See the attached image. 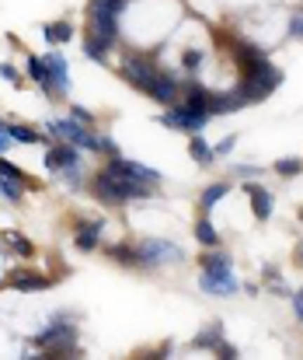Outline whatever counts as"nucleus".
Listing matches in <instances>:
<instances>
[{"label":"nucleus","instance_id":"1","mask_svg":"<svg viewBox=\"0 0 303 360\" xmlns=\"http://www.w3.org/2000/svg\"><path fill=\"white\" fill-rule=\"evenodd\" d=\"M88 189L95 193V200L105 203V207H126V203H136V200H157V186H147L119 168H101L91 175Z\"/></svg>","mask_w":303,"mask_h":360},{"label":"nucleus","instance_id":"2","mask_svg":"<svg viewBox=\"0 0 303 360\" xmlns=\"http://www.w3.org/2000/svg\"><path fill=\"white\" fill-rule=\"evenodd\" d=\"M77 322L63 311L53 315L46 322L42 333L32 336V347H39L42 354H28V360H56V357H84V350H77Z\"/></svg>","mask_w":303,"mask_h":360},{"label":"nucleus","instance_id":"3","mask_svg":"<svg viewBox=\"0 0 303 360\" xmlns=\"http://www.w3.org/2000/svg\"><path fill=\"white\" fill-rule=\"evenodd\" d=\"M199 290L209 297H234L241 290V280L234 276V255L223 245L199 255Z\"/></svg>","mask_w":303,"mask_h":360},{"label":"nucleus","instance_id":"4","mask_svg":"<svg viewBox=\"0 0 303 360\" xmlns=\"http://www.w3.org/2000/svg\"><path fill=\"white\" fill-rule=\"evenodd\" d=\"M119 74L129 88H136L140 95H150L157 77H161V63L154 53H143V49H129L122 60H119Z\"/></svg>","mask_w":303,"mask_h":360},{"label":"nucleus","instance_id":"5","mask_svg":"<svg viewBox=\"0 0 303 360\" xmlns=\"http://www.w3.org/2000/svg\"><path fill=\"white\" fill-rule=\"evenodd\" d=\"M133 252H136V269H147V273L185 262V248L171 238H140L133 241Z\"/></svg>","mask_w":303,"mask_h":360},{"label":"nucleus","instance_id":"6","mask_svg":"<svg viewBox=\"0 0 303 360\" xmlns=\"http://www.w3.org/2000/svg\"><path fill=\"white\" fill-rule=\"evenodd\" d=\"M46 133H49L53 140H67V143L81 147L84 154H98V150H101V133H98V126H84V122H77L74 116H63V120H49V122H46Z\"/></svg>","mask_w":303,"mask_h":360},{"label":"nucleus","instance_id":"7","mask_svg":"<svg viewBox=\"0 0 303 360\" xmlns=\"http://www.w3.org/2000/svg\"><path fill=\"white\" fill-rule=\"evenodd\" d=\"M213 120V116H206V112H189L182 102L178 105H168L161 116H157V126H168V129H178V133H202L206 129V122Z\"/></svg>","mask_w":303,"mask_h":360},{"label":"nucleus","instance_id":"8","mask_svg":"<svg viewBox=\"0 0 303 360\" xmlns=\"http://www.w3.org/2000/svg\"><path fill=\"white\" fill-rule=\"evenodd\" d=\"M88 32L119 42V35H122V14L119 11H108L98 0H88Z\"/></svg>","mask_w":303,"mask_h":360},{"label":"nucleus","instance_id":"9","mask_svg":"<svg viewBox=\"0 0 303 360\" xmlns=\"http://www.w3.org/2000/svg\"><path fill=\"white\" fill-rule=\"evenodd\" d=\"M42 165H46V172L60 175V172H67L74 165H84V154H81V147H74L67 140H53L49 150H46V158H42Z\"/></svg>","mask_w":303,"mask_h":360},{"label":"nucleus","instance_id":"10","mask_svg":"<svg viewBox=\"0 0 303 360\" xmlns=\"http://www.w3.org/2000/svg\"><path fill=\"white\" fill-rule=\"evenodd\" d=\"M46 67H49V77H53V88H56V98H67L70 95V63H67V56H63V49L56 46H49V53H46Z\"/></svg>","mask_w":303,"mask_h":360},{"label":"nucleus","instance_id":"11","mask_svg":"<svg viewBox=\"0 0 303 360\" xmlns=\"http://www.w3.org/2000/svg\"><path fill=\"white\" fill-rule=\"evenodd\" d=\"M244 193H248V200H251V214H255V221L265 224V221L272 217V210H276V196H272L265 186H258L255 179L244 182Z\"/></svg>","mask_w":303,"mask_h":360},{"label":"nucleus","instance_id":"12","mask_svg":"<svg viewBox=\"0 0 303 360\" xmlns=\"http://www.w3.org/2000/svg\"><path fill=\"white\" fill-rule=\"evenodd\" d=\"M108 168H119V172H126V175L147 182V186H161V182H164V175H161L157 168H150V165H143V161H133V158H108Z\"/></svg>","mask_w":303,"mask_h":360},{"label":"nucleus","instance_id":"13","mask_svg":"<svg viewBox=\"0 0 303 360\" xmlns=\"http://www.w3.org/2000/svg\"><path fill=\"white\" fill-rule=\"evenodd\" d=\"M101 235H105V221H101V217H95V221H77V224H74V245H77L81 252H98Z\"/></svg>","mask_w":303,"mask_h":360},{"label":"nucleus","instance_id":"14","mask_svg":"<svg viewBox=\"0 0 303 360\" xmlns=\"http://www.w3.org/2000/svg\"><path fill=\"white\" fill-rule=\"evenodd\" d=\"M25 70H28V77L39 84V91L49 98V102H56V88H53V77H49V67H46V56H35V53H25Z\"/></svg>","mask_w":303,"mask_h":360},{"label":"nucleus","instance_id":"15","mask_svg":"<svg viewBox=\"0 0 303 360\" xmlns=\"http://www.w3.org/2000/svg\"><path fill=\"white\" fill-rule=\"evenodd\" d=\"M7 283H11L18 294H42V290L53 287V280L42 276V273H35V269H14V273L7 276Z\"/></svg>","mask_w":303,"mask_h":360},{"label":"nucleus","instance_id":"16","mask_svg":"<svg viewBox=\"0 0 303 360\" xmlns=\"http://www.w3.org/2000/svg\"><path fill=\"white\" fill-rule=\"evenodd\" d=\"M81 49H84V56H88V60H95V63H108V56H112L115 42H112V39H105V35H95V32H88V28H84Z\"/></svg>","mask_w":303,"mask_h":360},{"label":"nucleus","instance_id":"17","mask_svg":"<svg viewBox=\"0 0 303 360\" xmlns=\"http://www.w3.org/2000/svg\"><path fill=\"white\" fill-rule=\"evenodd\" d=\"M230 189H234V182H209V186L199 193V200H196L199 214H213V210H216V207L230 196Z\"/></svg>","mask_w":303,"mask_h":360},{"label":"nucleus","instance_id":"18","mask_svg":"<svg viewBox=\"0 0 303 360\" xmlns=\"http://www.w3.org/2000/svg\"><path fill=\"white\" fill-rule=\"evenodd\" d=\"M74 35H77V28H74L70 18H63V21H46V25H42V39H46L49 46H67V42H74Z\"/></svg>","mask_w":303,"mask_h":360},{"label":"nucleus","instance_id":"19","mask_svg":"<svg viewBox=\"0 0 303 360\" xmlns=\"http://www.w3.org/2000/svg\"><path fill=\"white\" fill-rule=\"evenodd\" d=\"M189 158L199 165V168H213L216 165V154H213V143L202 136V133H192L189 136Z\"/></svg>","mask_w":303,"mask_h":360},{"label":"nucleus","instance_id":"20","mask_svg":"<svg viewBox=\"0 0 303 360\" xmlns=\"http://www.w3.org/2000/svg\"><path fill=\"white\" fill-rule=\"evenodd\" d=\"M192 235H196V241H199L202 248H220V245H223V235H220V228L209 221V214H199Z\"/></svg>","mask_w":303,"mask_h":360},{"label":"nucleus","instance_id":"21","mask_svg":"<svg viewBox=\"0 0 303 360\" xmlns=\"http://www.w3.org/2000/svg\"><path fill=\"white\" fill-rule=\"evenodd\" d=\"M105 259H112V262H115V266H122V269H136L133 241H112V245H105Z\"/></svg>","mask_w":303,"mask_h":360},{"label":"nucleus","instance_id":"22","mask_svg":"<svg viewBox=\"0 0 303 360\" xmlns=\"http://www.w3.org/2000/svg\"><path fill=\"white\" fill-rule=\"evenodd\" d=\"M220 340H223V322H220V319H213V322H206L199 333L192 336V347H196V350H213Z\"/></svg>","mask_w":303,"mask_h":360},{"label":"nucleus","instance_id":"23","mask_svg":"<svg viewBox=\"0 0 303 360\" xmlns=\"http://www.w3.org/2000/svg\"><path fill=\"white\" fill-rule=\"evenodd\" d=\"M7 133L14 136V143H49L39 129H32V126H21V122H7Z\"/></svg>","mask_w":303,"mask_h":360},{"label":"nucleus","instance_id":"24","mask_svg":"<svg viewBox=\"0 0 303 360\" xmlns=\"http://www.w3.org/2000/svg\"><path fill=\"white\" fill-rule=\"evenodd\" d=\"M202 63H206V49H199V46H189V49L182 53V70H185L189 77H199Z\"/></svg>","mask_w":303,"mask_h":360},{"label":"nucleus","instance_id":"25","mask_svg":"<svg viewBox=\"0 0 303 360\" xmlns=\"http://www.w3.org/2000/svg\"><path fill=\"white\" fill-rule=\"evenodd\" d=\"M4 245H7L14 255H21V259H32V255H35V245L25 238V235H18V231H7V235H4Z\"/></svg>","mask_w":303,"mask_h":360},{"label":"nucleus","instance_id":"26","mask_svg":"<svg viewBox=\"0 0 303 360\" xmlns=\"http://www.w3.org/2000/svg\"><path fill=\"white\" fill-rule=\"evenodd\" d=\"M272 172L283 175V179H297V175H303V158L300 154H293V158H279V161L272 165Z\"/></svg>","mask_w":303,"mask_h":360},{"label":"nucleus","instance_id":"27","mask_svg":"<svg viewBox=\"0 0 303 360\" xmlns=\"http://www.w3.org/2000/svg\"><path fill=\"white\" fill-rule=\"evenodd\" d=\"M0 196H4L7 203H14V207H18V203L25 200V186H21V182H14V179H7V175H0Z\"/></svg>","mask_w":303,"mask_h":360},{"label":"nucleus","instance_id":"28","mask_svg":"<svg viewBox=\"0 0 303 360\" xmlns=\"http://www.w3.org/2000/svg\"><path fill=\"white\" fill-rule=\"evenodd\" d=\"M0 175H7V179H14V182H21V186H32V179H28V172H21L18 165H11L4 154H0Z\"/></svg>","mask_w":303,"mask_h":360},{"label":"nucleus","instance_id":"29","mask_svg":"<svg viewBox=\"0 0 303 360\" xmlns=\"http://www.w3.org/2000/svg\"><path fill=\"white\" fill-rule=\"evenodd\" d=\"M286 39H293V42H303V7H297V11H290Z\"/></svg>","mask_w":303,"mask_h":360},{"label":"nucleus","instance_id":"30","mask_svg":"<svg viewBox=\"0 0 303 360\" xmlns=\"http://www.w3.org/2000/svg\"><path fill=\"white\" fill-rule=\"evenodd\" d=\"M262 175H265L262 165H244V161H241V165L230 168V179H262Z\"/></svg>","mask_w":303,"mask_h":360},{"label":"nucleus","instance_id":"31","mask_svg":"<svg viewBox=\"0 0 303 360\" xmlns=\"http://www.w3.org/2000/svg\"><path fill=\"white\" fill-rule=\"evenodd\" d=\"M237 143H241V136H237V133H230V136H223L220 143H213V154H216V161H223V158H227V154H230Z\"/></svg>","mask_w":303,"mask_h":360},{"label":"nucleus","instance_id":"32","mask_svg":"<svg viewBox=\"0 0 303 360\" xmlns=\"http://www.w3.org/2000/svg\"><path fill=\"white\" fill-rule=\"evenodd\" d=\"M209 354H213V357H223V360H237V357H241V350H237L234 343H227V340H220Z\"/></svg>","mask_w":303,"mask_h":360},{"label":"nucleus","instance_id":"33","mask_svg":"<svg viewBox=\"0 0 303 360\" xmlns=\"http://www.w3.org/2000/svg\"><path fill=\"white\" fill-rule=\"evenodd\" d=\"M70 116L77 122H84V126H98V116L91 109H84V105H70Z\"/></svg>","mask_w":303,"mask_h":360},{"label":"nucleus","instance_id":"34","mask_svg":"<svg viewBox=\"0 0 303 360\" xmlns=\"http://www.w3.org/2000/svg\"><path fill=\"white\" fill-rule=\"evenodd\" d=\"M0 77L7 81V84H14V88H21L25 81H21V74H18V67L14 63H0Z\"/></svg>","mask_w":303,"mask_h":360},{"label":"nucleus","instance_id":"35","mask_svg":"<svg viewBox=\"0 0 303 360\" xmlns=\"http://www.w3.org/2000/svg\"><path fill=\"white\" fill-rule=\"evenodd\" d=\"M290 304H293V319H297V322L303 326V287L290 294Z\"/></svg>","mask_w":303,"mask_h":360},{"label":"nucleus","instance_id":"36","mask_svg":"<svg viewBox=\"0 0 303 360\" xmlns=\"http://www.w3.org/2000/svg\"><path fill=\"white\" fill-rule=\"evenodd\" d=\"M269 294H276V297H290L293 287H290L286 280H272V283H269Z\"/></svg>","mask_w":303,"mask_h":360},{"label":"nucleus","instance_id":"37","mask_svg":"<svg viewBox=\"0 0 303 360\" xmlns=\"http://www.w3.org/2000/svg\"><path fill=\"white\" fill-rule=\"evenodd\" d=\"M262 280H265V283L283 280V269H279V266H272V262H265V266H262Z\"/></svg>","mask_w":303,"mask_h":360},{"label":"nucleus","instance_id":"38","mask_svg":"<svg viewBox=\"0 0 303 360\" xmlns=\"http://www.w3.org/2000/svg\"><path fill=\"white\" fill-rule=\"evenodd\" d=\"M11 143H14V136L7 133V120L0 122V154H7L11 150Z\"/></svg>","mask_w":303,"mask_h":360},{"label":"nucleus","instance_id":"39","mask_svg":"<svg viewBox=\"0 0 303 360\" xmlns=\"http://www.w3.org/2000/svg\"><path fill=\"white\" fill-rule=\"evenodd\" d=\"M241 290H248V297H258V294H262V287H258V283H244Z\"/></svg>","mask_w":303,"mask_h":360},{"label":"nucleus","instance_id":"40","mask_svg":"<svg viewBox=\"0 0 303 360\" xmlns=\"http://www.w3.org/2000/svg\"><path fill=\"white\" fill-rule=\"evenodd\" d=\"M293 259H297V262L303 266V238H300V245H297V252H293Z\"/></svg>","mask_w":303,"mask_h":360},{"label":"nucleus","instance_id":"41","mask_svg":"<svg viewBox=\"0 0 303 360\" xmlns=\"http://www.w3.org/2000/svg\"><path fill=\"white\" fill-rule=\"evenodd\" d=\"M297 217H300V221H303V207H300V214H297Z\"/></svg>","mask_w":303,"mask_h":360}]
</instances>
